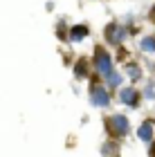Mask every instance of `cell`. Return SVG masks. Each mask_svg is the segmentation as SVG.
<instances>
[{
  "mask_svg": "<svg viewBox=\"0 0 155 157\" xmlns=\"http://www.w3.org/2000/svg\"><path fill=\"white\" fill-rule=\"evenodd\" d=\"M119 83H122V76H119V74H115V72H112L110 76H108V85H112V88H117V85Z\"/></svg>",
  "mask_w": 155,
  "mask_h": 157,
  "instance_id": "obj_9",
  "label": "cell"
},
{
  "mask_svg": "<svg viewBox=\"0 0 155 157\" xmlns=\"http://www.w3.org/2000/svg\"><path fill=\"white\" fill-rule=\"evenodd\" d=\"M139 139H144V141L153 139V126L151 124H144L142 128H139Z\"/></svg>",
  "mask_w": 155,
  "mask_h": 157,
  "instance_id": "obj_7",
  "label": "cell"
},
{
  "mask_svg": "<svg viewBox=\"0 0 155 157\" xmlns=\"http://www.w3.org/2000/svg\"><path fill=\"white\" fill-rule=\"evenodd\" d=\"M110 124H112V128H115V130H117L119 135H126V132L130 130V126H128V119H126L124 115H115Z\"/></svg>",
  "mask_w": 155,
  "mask_h": 157,
  "instance_id": "obj_3",
  "label": "cell"
},
{
  "mask_svg": "<svg viewBox=\"0 0 155 157\" xmlns=\"http://www.w3.org/2000/svg\"><path fill=\"white\" fill-rule=\"evenodd\" d=\"M106 38L117 45V43L124 40V29H122L119 25H108V29H106Z\"/></svg>",
  "mask_w": 155,
  "mask_h": 157,
  "instance_id": "obj_2",
  "label": "cell"
},
{
  "mask_svg": "<svg viewBox=\"0 0 155 157\" xmlns=\"http://www.w3.org/2000/svg\"><path fill=\"white\" fill-rule=\"evenodd\" d=\"M137 97H139V94H137V92L133 90V88H126V90H122V101H124L126 105H137V101H139Z\"/></svg>",
  "mask_w": 155,
  "mask_h": 157,
  "instance_id": "obj_5",
  "label": "cell"
},
{
  "mask_svg": "<svg viewBox=\"0 0 155 157\" xmlns=\"http://www.w3.org/2000/svg\"><path fill=\"white\" fill-rule=\"evenodd\" d=\"M151 18L155 20V7H153V9H151Z\"/></svg>",
  "mask_w": 155,
  "mask_h": 157,
  "instance_id": "obj_11",
  "label": "cell"
},
{
  "mask_svg": "<svg viewBox=\"0 0 155 157\" xmlns=\"http://www.w3.org/2000/svg\"><path fill=\"white\" fill-rule=\"evenodd\" d=\"M86 36H88V27L86 25H79V27L72 29V43H79L81 38H86Z\"/></svg>",
  "mask_w": 155,
  "mask_h": 157,
  "instance_id": "obj_6",
  "label": "cell"
},
{
  "mask_svg": "<svg viewBox=\"0 0 155 157\" xmlns=\"http://www.w3.org/2000/svg\"><path fill=\"white\" fill-rule=\"evenodd\" d=\"M92 103L99 105V108H106V105L110 103V99H108V94H106V90H101V88H92Z\"/></svg>",
  "mask_w": 155,
  "mask_h": 157,
  "instance_id": "obj_4",
  "label": "cell"
},
{
  "mask_svg": "<svg viewBox=\"0 0 155 157\" xmlns=\"http://www.w3.org/2000/svg\"><path fill=\"white\" fill-rule=\"evenodd\" d=\"M142 49L144 52H155V38H144L142 40Z\"/></svg>",
  "mask_w": 155,
  "mask_h": 157,
  "instance_id": "obj_8",
  "label": "cell"
},
{
  "mask_svg": "<svg viewBox=\"0 0 155 157\" xmlns=\"http://www.w3.org/2000/svg\"><path fill=\"white\" fill-rule=\"evenodd\" d=\"M128 74H130L133 78H139V76H142V70H139L137 65H128Z\"/></svg>",
  "mask_w": 155,
  "mask_h": 157,
  "instance_id": "obj_10",
  "label": "cell"
},
{
  "mask_svg": "<svg viewBox=\"0 0 155 157\" xmlns=\"http://www.w3.org/2000/svg\"><path fill=\"white\" fill-rule=\"evenodd\" d=\"M97 70H99V74L103 76H110L112 74V61H110V56L103 52V49H97Z\"/></svg>",
  "mask_w": 155,
  "mask_h": 157,
  "instance_id": "obj_1",
  "label": "cell"
}]
</instances>
